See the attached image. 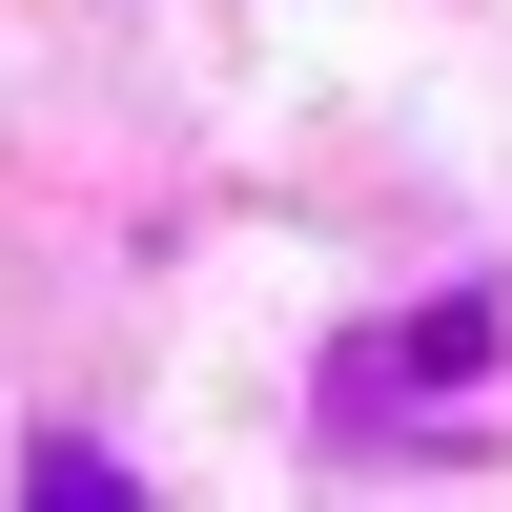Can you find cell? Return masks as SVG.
<instances>
[{
    "mask_svg": "<svg viewBox=\"0 0 512 512\" xmlns=\"http://www.w3.org/2000/svg\"><path fill=\"white\" fill-rule=\"evenodd\" d=\"M451 369H492V308H431V328H390V349H349V369H328V410H390V390H451Z\"/></svg>",
    "mask_w": 512,
    "mask_h": 512,
    "instance_id": "1",
    "label": "cell"
}]
</instances>
